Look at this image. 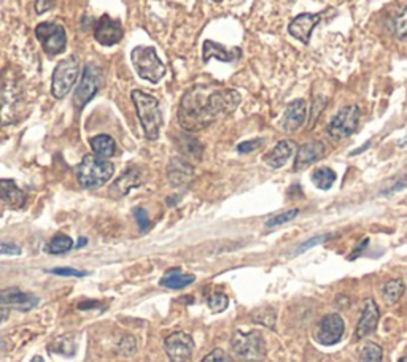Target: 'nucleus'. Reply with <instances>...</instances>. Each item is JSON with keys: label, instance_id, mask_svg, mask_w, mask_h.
<instances>
[{"label": "nucleus", "instance_id": "obj_48", "mask_svg": "<svg viewBox=\"0 0 407 362\" xmlns=\"http://www.w3.org/2000/svg\"><path fill=\"white\" fill-rule=\"evenodd\" d=\"M31 362H45V359L42 358V356H34Z\"/></svg>", "mask_w": 407, "mask_h": 362}, {"label": "nucleus", "instance_id": "obj_14", "mask_svg": "<svg viewBox=\"0 0 407 362\" xmlns=\"http://www.w3.org/2000/svg\"><path fill=\"white\" fill-rule=\"evenodd\" d=\"M379 318H380V313L375 302L373 299L366 300L363 305L361 318H359V321L357 324V330H355L357 340H361V338L373 334V332L377 329V324H379Z\"/></svg>", "mask_w": 407, "mask_h": 362}, {"label": "nucleus", "instance_id": "obj_23", "mask_svg": "<svg viewBox=\"0 0 407 362\" xmlns=\"http://www.w3.org/2000/svg\"><path fill=\"white\" fill-rule=\"evenodd\" d=\"M91 148L96 156L99 158H111L116 153V144L110 135H96L91 139Z\"/></svg>", "mask_w": 407, "mask_h": 362}, {"label": "nucleus", "instance_id": "obj_43", "mask_svg": "<svg viewBox=\"0 0 407 362\" xmlns=\"http://www.w3.org/2000/svg\"><path fill=\"white\" fill-rule=\"evenodd\" d=\"M8 308H5V307H0V324H2L4 321H7L8 319Z\"/></svg>", "mask_w": 407, "mask_h": 362}, {"label": "nucleus", "instance_id": "obj_47", "mask_svg": "<svg viewBox=\"0 0 407 362\" xmlns=\"http://www.w3.org/2000/svg\"><path fill=\"white\" fill-rule=\"evenodd\" d=\"M398 146H399V148H407V135H406L404 139H401V140L398 141Z\"/></svg>", "mask_w": 407, "mask_h": 362}, {"label": "nucleus", "instance_id": "obj_27", "mask_svg": "<svg viewBox=\"0 0 407 362\" xmlns=\"http://www.w3.org/2000/svg\"><path fill=\"white\" fill-rule=\"evenodd\" d=\"M72 248H74V240L70 239L69 235L57 234L53 237L48 243H46L45 250L50 254H64L72 250Z\"/></svg>", "mask_w": 407, "mask_h": 362}, {"label": "nucleus", "instance_id": "obj_50", "mask_svg": "<svg viewBox=\"0 0 407 362\" xmlns=\"http://www.w3.org/2000/svg\"><path fill=\"white\" fill-rule=\"evenodd\" d=\"M214 2H221V0H214Z\"/></svg>", "mask_w": 407, "mask_h": 362}, {"label": "nucleus", "instance_id": "obj_37", "mask_svg": "<svg viewBox=\"0 0 407 362\" xmlns=\"http://www.w3.org/2000/svg\"><path fill=\"white\" fill-rule=\"evenodd\" d=\"M50 274L55 275H61V277H75V278H81L88 275L86 272L76 270V269H69V267H57V269H51Z\"/></svg>", "mask_w": 407, "mask_h": 362}, {"label": "nucleus", "instance_id": "obj_12", "mask_svg": "<svg viewBox=\"0 0 407 362\" xmlns=\"http://www.w3.org/2000/svg\"><path fill=\"white\" fill-rule=\"evenodd\" d=\"M123 34L125 32H123L121 22L109 15L100 16L96 26H94V39L102 46H113L120 43L123 40Z\"/></svg>", "mask_w": 407, "mask_h": 362}, {"label": "nucleus", "instance_id": "obj_25", "mask_svg": "<svg viewBox=\"0 0 407 362\" xmlns=\"http://www.w3.org/2000/svg\"><path fill=\"white\" fill-rule=\"evenodd\" d=\"M312 183L318 188L322 189V191H328V189H331L333 185L338 180V175H336V172L329 167H318L314 172H312Z\"/></svg>", "mask_w": 407, "mask_h": 362}, {"label": "nucleus", "instance_id": "obj_11", "mask_svg": "<svg viewBox=\"0 0 407 362\" xmlns=\"http://www.w3.org/2000/svg\"><path fill=\"white\" fill-rule=\"evenodd\" d=\"M345 330L344 318L339 313H329L324 316L317 330V342L324 347H331L340 342Z\"/></svg>", "mask_w": 407, "mask_h": 362}, {"label": "nucleus", "instance_id": "obj_32", "mask_svg": "<svg viewBox=\"0 0 407 362\" xmlns=\"http://www.w3.org/2000/svg\"><path fill=\"white\" fill-rule=\"evenodd\" d=\"M207 304L210 307V310L214 313H221L225 312L229 305V299L225 293H214L209 298Z\"/></svg>", "mask_w": 407, "mask_h": 362}, {"label": "nucleus", "instance_id": "obj_18", "mask_svg": "<svg viewBox=\"0 0 407 362\" xmlns=\"http://www.w3.org/2000/svg\"><path fill=\"white\" fill-rule=\"evenodd\" d=\"M37 298L25 293V291H20L16 288L10 289H2L0 291V307L5 308H20V310H29L37 305Z\"/></svg>", "mask_w": 407, "mask_h": 362}, {"label": "nucleus", "instance_id": "obj_3", "mask_svg": "<svg viewBox=\"0 0 407 362\" xmlns=\"http://www.w3.org/2000/svg\"><path fill=\"white\" fill-rule=\"evenodd\" d=\"M115 174L113 164L107 159L99 158L96 154H86L75 169L76 180L80 186L85 189H94L104 186L110 181V178Z\"/></svg>", "mask_w": 407, "mask_h": 362}, {"label": "nucleus", "instance_id": "obj_9", "mask_svg": "<svg viewBox=\"0 0 407 362\" xmlns=\"http://www.w3.org/2000/svg\"><path fill=\"white\" fill-rule=\"evenodd\" d=\"M358 123H359V106L347 105L331 118V121H329L326 126V134L329 135V139L333 140L347 139L355 132Z\"/></svg>", "mask_w": 407, "mask_h": 362}, {"label": "nucleus", "instance_id": "obj_45", "mask_svg": "<svg viewBox=\"0 0 407 362\" xmlns=\"http://www.w3.org/2000/svg\"><path fill=\"white\" fill-rule=\"evenodd\" d=\"M371 146V141H366V144L361 146V148H358V150H355V151H352L350 153V156H355V154H361L366 148H369Z\"/></svg>", "mask_w": 407, "mask_h": 362}, {"label": "nucleus", "instance_id": "obj_41", "mask_svg": "<svg viewBox=\"0 0 407 362\" xmlns=\"http://www.w3.org/2000/svg\"><path fill=\"white\" fill-rule=\"evenodd\" d=\"M120 348H121V353H125V354H134L135 353V340H134V338L131 335H127V337H125L121 340Z\"/></svg>", "mask_w": 407, "mask_h": 362}, {"label": "nucleus", "instance_id": "obj_46", "mask_svg": "<svg viewBox=\"0 0 407 362\" xmlns=\"http://www.w3.org/2000/svg\"><path fill=\"white\" fill-rule=\"evenodd\" d=\"M97 305H99L97 302H88V304H80L78 308H80V310H86L88 307H97Z\"/></svg>", "mask_w": 407, "mask_h": 362}, {"label": "nucleus", "instance_id": "obj_30", "mask_svg": "<svg viewBox=\"0 0 407 362\" xmlns=\"http://www.w3.org/2000/svg\"><path fill=\"white\" fill-rule=\"evenodd\" d=\"M392 32L398 40H403L407 37V5L394 16L392 22Z\"/></svg>", "mask_w": 407, "mask_h": 362}, {"label": "nucleus", "instance_id": "obj_2", "mask_svg": "<svg viewBox=\"0 0 407 362\" xmlns=\"http://www.w3.org/2000/svg\"><path fill=\"white\" fill-rule=\"evenodd\" d=\"M131 99L135 105L139 121L142 127H144L145 137L151 141L158 140L163 126V115L161 109H159V100L155 96H151V94L140 91V89H134L131 92Z\"/></svg>", "mask_w": 407, "mask_h": 362}, {"label": "nucleus", "instance_id": "obj_44", "mask_svg": "<svg viewBox=\"0 0 407 362\" xmlns=\"http://www.w3.org/2000/svg\"><path fill=\"white\" fill-rule=\"evenodd\" d=\"M368 243H369V240H368V239H366V240H363V243H361V245H359V246H358V250H355V253H353V254H352V256H350V259H353V258H355V256H358V254H359V251H363V250H364V246H366V245H368Z\"/></svg>", "mask_w": 407, "mask_h": 362}, {"label": "nucleus", "instance_id": "obj_34", "mask_svg": "<svg viewBox=\"0 0 407 362\" xmlns=\"http://www.w3.org/2000/svg\"><path fill=\"white\" fill-rule=\"evenodd\" d=\"M200 362H233L231 356H229L225 349L215 348L214 351L209 353Z\"/></svg>", "mask_w": 407, "mask_h": 362}, {"label": "nucleus", "instance_id": "obj_20", "mask_svg": "<svg viewBox=\"0 0 407 362\" xmlns=\"http://www.w3.org/2000/svg\"><path fill=\"white\" fill-rule=\"evenodd\" d=\"M294 150H296V144H294V141L282 140L273 148V150L264 154L263 159L270 169H280L288 161H290V158L293 156Z\"/></svg>", "mask_w": 407, "mask_h": 362}, {"label": "nucleus", "instance_id": "obj_13", "mask_svg": "<svg viewBox=\"0 0 407 362\" xmlns=\"http://www.w3.org/2000/svg\"><path fill=\"white\" fill-rule=\"evenodd\" d=\"M322 21V15L318 13H301L290 22L288 26V32L293 39L299 40L301 43L308 45L310 41V35L314 32V29L318 26V22Z\"/></svg>", "mask_w": 407, "mask_h": 362}, {"label": "nucleus", "instance_id": "obj_29", "mask_svg": "<svg viewBox=\"0 0 407 362\" xmlns=\"http://www.w3.org/2000/svg\"><path fill=\"white\" fill-rule=\"evenodd\" d=\"M383 351L377 343H366L359 353V362H382Z\"/></svg>", "mask_w": 407, "mask_h": 362}, {"label": "nucleus", "instance_id": "obj_38", "mask_svg": "<svg viewBox=\"0 0 407 362\" xmlns=\"http://www.w3.org/2000/svg\"><path fill=\"white\" fill-rule=\"evenodd\" d=\"M4 254H7V256H20L21 254V248L15 245V243H0V256H4Z\"/></svg>", "mask_w": 407, "mask_h": 362}, {"label": "nucleus", "instance_id": "obj_5", "mask_svg": "<svg viewBox=\"0 0 407 362\" xmlns=\"http://www.w3.org/2000/svg\"><path fill=\"white\" fill-rule=\"evenodd\" d=\"M231 348L235 356L247 362H259L266 358V342L258 330H237L231 338Z\"/></svg>", "mask_w": 407, "mask_h": 362}, {"label": "nucleus", "instance_id": "obj_49", "mask_svg": "<svg viewBox=\"0 0 407 362\" xmlns=\"http://www.w3.org/2000/svg\"><path fill=\"white\" fill-rule=\"evenodd\" d=\"M86 239H78V243H76V248H80V246H83V245H86Z\"/></svg>", "mask_w": 407, "mask_h": 362}, {"label": "nucleus", "instance_id": "obj_31", "mask_svg": "<svg viewBox=\"0 0 407 362\" xmlns=\"http://www.w3.org/2000/svg\"><path fill=\"white\" fill-rule=\"evenodd\" d=\"M299 215V210L298 209H291V210H287V211H282L279 215H274L270 216L268 221H266V228H277V225H282V224H287L293 221L294 218Z\"/></svg>", "mask_w": 407, "mask_h": 362}, {"label": "nucleus", "instance_id": "obj_26", "mask_svg": "<svg viewBox=\"0 0 407 362\" xmlns=\"http://www.w3.org/2000/svg\"><path fill=\"white\" fill-rule=\"evenodd\" d=\"M177 146H179V150L183 154H186L188 158H194L198 159V161L202 158L204 151L202 145H200L194 137H190V135H180V137L177 139Z\"/></svg>", "mask_w": 407, "mask_h": 362}, {"label": "nucleus", "instance_id": "obj_42", "mask_svg": "<svg viewBox=\"0 0 407 362\" xmlns=\"http://www.w3.org/2000/svg\"><path fill=\"white\" fill-rule=\"evenodd\" d=\"M407 186V175H403V176H399L396 181H394V185L390 186L387 189V191H383V194L388 195V194H393V193H398L401 191V189H404Z\"/></svg>", "mask_w": 407, "mask_h": 362}, {"label": "nucleus", "instance_id": "obj_51", "mask_svg": "<svg viewBox=\"0 0 407 362\" xmlns=\"http://www.w3.org/2000/svg\"><path fill=\"white\" fill-rule=\"evenodd\" d=\"M0 345H2V343H0Z\"/></svg>", "mask_w": 407, "mask_h": 362}, {"label": "nucleus", "instance_id": "obj_15", "mask_svg": "<svg viewBox=\"0 0 407 362\" xmlns=\"http://www.w3.org/2000/svg\"><path fill=\"white\" fill-rule=\"evenodd\" d=\"M305 118H308V105H305V100L303 99L293 100V102L287 106L280 126L288 134L296 132V130L305 123Z\"/></svg>", "mask_w": 407, "mask_h": 362}, {"label": "nucleus", "instance_id": "obj_17", "mask_svg": "<svg viewBox=\"0 0 407 362\" xmlns=\"http://www.w3.org/2000/svg\"><path fill=\"white\" fill-rule=\"evenodd\" d=\"M323 158H324V145L322 141H309V144H304L298 148L293 169L296 172L304 170Z\"/></svg>", "mask_w": 407, "mask_h": 362}, {"label": "nucleus", "instance_id": "obj_28", "mask_svg": "<svg viewBox=\"0 0 407 362\" xmlns=\"http://www.w3.org/2000/svg\"><path fill=\"white\" fill-rule=\"evenodd\" d=\"M406 291L404 281L401 278H394V280L388 281L385 286H383V298H385L387 304H396V302L403 298Z\"/></svg>", "mask_w": 407, "mask_h": 362}, {"label": "nucleus", "instance_id": "obj_16", "mask_svg": "<svg viewBox=\"0 0 407 362\" xmlns=\"http://www.w3.org/2000/svg\"><path fill=\"white\" fill-rule=\"evenodd\" d=\"M242 57L240 48H226L216 41L205 40L202 45V61L209 62L210 59H216L220 62H235Z\"/></svg>", "mask_w": 407, "mask_h": 362}, {"label": "nucleus", "instance_id": "obj_4", "mask_svg": "<svg viewBox=\"0 0 407 362\" xmlns=\"http://www.w3.org/2000/svg\"><path fill=\"white\" fill-rule=\"evenodd\" d=\"M131 61L140 78L153 85L161 81L166 75V65L159 59L153 46H135L131 53Z\"/></svg>", "mask_w": 407, "mask_h": 362}, {"label": "nucleus", "instance_id": "obj_40", "mask_svg": "<svg viewBox=\"0 0 407 362\" xmlns=\"http://www.w3.org/2000/svg\"><path fill=\"white\" fill-rule=\"evenodd\" d=\"M56 2L57 0H35V11H37L39 15H43L51 8H55Z\"/></svg>", "mask_w": 407, "mask_h": 362}, {"label": "nucleus", "instance_id": "obj_19", "mask_svg": "<svg viewBox=\"0 0 407 362\" xmlns=\"http://www.w3.org/2000/svg\"><path fill=\"white\" fill-rule=\"evenodd\" d=\"M167 178L172 186L188 185L194 178V167L185 159L174 158L167 165Z\"/></svg>", "mask_w": 407, "mask_h": 362}, {"label": "nucleus", "instance_id": "obj_7", "mask_svg": "<svg viewBox=\"0 0 407 362\" xmlns=\"http://www.w3.org/2000/svg\"><path fill=\"white\" fill-rule=\"evenodd\" d=\"M104 81V72L97 64L90 62L85 65L83 75H81L80 85L74 94V104L76 109H83L99 92Z\"/></svg>", "mask_w": 407, "mask_h": 362}, {"label": "nucleus", "instance_id": "obj_36", "mask_svg": "<svg viewBox=\"0 0 407 362\" xmlns=\"http://www.w3.org/2000/svg\"><path fill=\"white\" fill-rule=\"evenodd\" d=\"M329 239V234H323V235H317V237H312L310 240L308 242H304L303 245H299V248L296 250V253L294 254H301V253H304V251H308L310 250L312 246H315V245H320V243H323L324 240Z\"/></svg>", "mask_w": 407, "mask_h": 362}, {"label": "nucleus", "instance_id": "obj_35", "mask_svg": "<svg viewBox=\"0 0 407 362\" xmlns=\"http://www.w3.org/2000/svg\"><path fill=\"white\" fill-rule=\"evenodd\" d=\"M264 145V139H253V140H247L242 141V144L237 145V151L240 154H247L251 151H256L258 148H261Z\"/></svg>", "mask_w": 407, "mask_h": 362}, {"label": "nucleus", "instance_id": "obj_33", "mask_svg": "<svg viewBox=\"0 0 407 362\" xmlns=\"http://www.w3.org/2000/svg\"><path fill=\"white\" fill-rule=\"evenodd\" d=\"M324 106H326V99L324 97H317L314 100V104H312V111H310V120H309V129H314L315 123L318 118H320L322 111L324 110Z\"/></svg>", "mask_w": 407, "mask_h": 362}, {"label": "nucleus", "instance_id": "obj_1", "mask_svg": "<svg viewBox=\"0 0 407 362\" xmlns=\"http://www.w3.org/2000/svg\"><path fill=\"white\" fill-rule=\"evenodd\" d=\"M240 94L234 89L198 85L183 94L179 106V123L188 132L209 127L221 116L229 115L240 104Z\"/></svg>", "mask_w": 407, "mask_h": 362}, {"label": "nucleus", "instance_id": "obj_39", "mask_svg": "<svg viewBox=\"0 0 407 362\" xmlns=\"http://www.w3.org/2000/svg\"><path fill=\"white\" fill-rule=\"evenodd\" d=\"M134 216H135V219H137L140 230H146V229H149L150 219H149V215H146V211L144 209H140V207H139V209H135L134 210Z\"/></svg>", "mask_w": 407, "mask_h": 362}, {"label": "nucleus", "instance_id": "obj_21", "mask_svg": "<svg viewBox=\"0 0 407 362\" xmlns=\"http://www.w3.org/2000/svg\"><path fill=\"white\" fill-rule=\"evenodd\" d=\"M0 200L5 202L11 209H22L26 205L27 195L16 186L13 180H0Z\"/></svg>", "mask_w": 407, "mask_h": 362}, {"label": "nucleus", "instance_id": "obj_24", "mask_svg": "<svg viewBox=\"0 0 407 362\" xmlns=\"http://www.w3.org/2000/svg\"><path fill=\"white\" fill-rule=\"evenodd\" d=\"M140 183H142L140 172L137 169H127L125 174H123V176L118 178L113 189H116L121 195H126L131 189L137 188Z\"/></svg>", "mask_w": 407, "mask_h": 362}, {"label": "nucleus", "instance_id": "obj_10", "mask_svg": "<svg viewBox=\"0 0 407 362\" xmlns=\"http://www.w3.org/2000/svg\"><path fill=\"white\" fill-rule=\"evenodd\" d=\"M164 349L170 362H190L194 351V340L186 332H174L164 340Z\"/></svg>", "mask_w": 407, "mask_h": 362}, {"label": "nucleus", "instance_id": "obj_22", "mask_svg": "<svg viewBox=\"0 0 407 362\" xmlns=\"http://www.w3.org/2000/svg\"><path fill=\"white\" fill-rule=\"evenodd\" d=\"M194 281H196V277L194 275L183 274L180 269H174V270H169L167 274L161 278L159 284L169 289H181V288L190 286V284Z\"/></svg>", "mask_w": 407, "mask_h": 362}, {"label": "nucleus", "instance_id": "obj_6", "mask_svg": "<svg viewBox=\"0 0 407 362\" xmlns=\"http://www.w3.org/2000/svg\"><path fill=\"white\" fill-rule=\"evenodd\" d=\"M80 74V62L76 56H69L57 62L55 74L51 80V94L53 97L61 100L67 96L70 89L74 88Z\"/></svg>", "mask_w": 407, "mask_h": 362}, {"label": "nucleus", "instance_id": "obj_8", "mask_svg": "<svg viewBox=\"0 0 407 362\" xmlns=\"http://www.w3.org/2000/svg\"><path fill=\"white\" fill-rule=\"evenodd\" d=\"M35 37L42 43V48L50 56H57L67 48L66 29L56 22H40L35 27Z\"/></svg>", "mask_w": 407, "mask_h": 362}]
</instances>
